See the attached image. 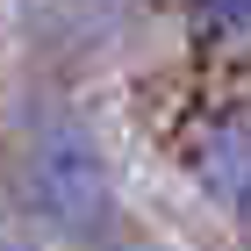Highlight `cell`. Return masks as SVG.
Returning <instances> with one entry per match:
<instances>
[{"instance_id": "6da1fadb", "label": "cell", "mask_w": 251, "mask_h": 251, "mask_svg": "<svg viewBox=\"0 0 251 251\" xmlns=\"http://www.w3.org/2000/svg\"><path fill=\"white\" fill-rule=\"evenodd\" d=\"M7 208L50 251H100L122 230L115 158L72 94L29 86L7 122Z\"/></svg>"}, {"instance_id": "7a4b0ae2", "label": "cell", "mask_w": 251, "mask_h": 251, "mask_svg": "<svg viewBox=\"0 0 251 251\" xmlns=\"http://www.w3.org/2000/svg\"><path fill=\"white\" fill-rule=\"evenodd\" d=\"M179 158H187V179L215 208H237L251 194V108H237V100L201 108L179 136Z\"/></svg>"}, {"instance_id": "3957f363", "label": "cell", "mask_w": 251, "mask_h": 251, "mask_svg": "<svg viewBox=\"0 0 251 251\" xmlns=\"http://www.w3.org/2000/svg\"><path fill=\"white\" fill-rule=\"evenodd\" d=\"M194 43L208 50H230V43H251V0H179Z\"/></svg>"}, {"instance_id": "277c9868", "label": "cell", "mask_w": 251, "mask_h": 251, "mask_svg": "<svg viewBox=\"0 0 251 251\" xmlns=\"http://www.w3.org/2000/svg\"><path fill=\"white\" fill-rule=\"evenodd\" d=\"M72 7H86L94 22L115 29V22H136V15H151V7H165V0H72Z\"/></svg>"}, {"instance_id": "5b68a950", "label": "cell", "mask_w": 251, "mask_h": 251, "mask_svg": "<svg viewBox=\"0 0 251 251\" xmlns=\"http://www.w3.org/2000/svg\"><path fill=\"white\" fill-rule=\"evenodd\" d=\"M100 251H173V244H165V237H144V230H115Z\"/></svg>"}, {"instance_id": "8992f818", "label": "cell", "mask_w": 251, "mask_h": 251, "mask_svg": "<svg viewBox=\"0 0 251 251\" xmlns=\"http://www.w3.org/2000/svg\"><path fill=\"white\" fill-rule=\"evenodd\" d=\"M230 230H237V251H251V194L230 208Z\"/></svg>"}, {"instance_id": "52a82bcc", "label": "cell", "mask_w": 251, "mask_h": 251, "mask_svg": "<svg viewBox=\"0 0 251 251\" xmlns=\"http://www.w3.org/2000/svg\"><path fill=\"white\" fill-rule=\"evenodd\" d=\"M7 251H50L36 230H22V223H7Z\"/></svg>"}]
</instances>
